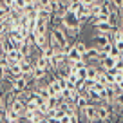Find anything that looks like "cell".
Returning <instances> with one entry per match:
<instances>
[{"label": "cell", "mask_w": 123, "mask_h": 123, "mask_svg": "<svg viewBox=\"0 0 123 123\" xmlns=\"http://www.w3.org/2000/svg\"><path fill=\"white\" fill-rule=\"evenodd\" d=\"M13 49H15V45H13L11 38H9V36L6 35L4 38L0 40V51H2V53H6V54H7L9 51H13Z\"/></svg>", "instance_id": "cell-1"}, {"label": "cell", "mask_w": 123, "mask_h": 123, "mask_svg": "<svg viewBox=\"0 0 123 123\" xmlns=\"http://www.w3.org/2000/svg\"><path fill=\"white\" fill-rule=\"evenodd\" d=\"M81 58H83V54L78 53V49H76L74 45L71 47L69 53H67V62H78V60H81Z\"/></svg>", "instance_id": "cell-2"}, {"label": "cell", "mask_w": 123, "mask_h": 123, "mask_svg": "<svg viewBox=\"0 0 123 123\" xmlns=\"http://www.w3.org/2000/svg\"><path fill=\"white\" fill-rule=\"evenodd\" d=\"M11 109H13V111H16V112H18V114H20V118H22V116L25 114V103H24V101H20L18 98H16V100L13 101Z\"/></svg>", "instance_id": "cell-3"}, {"label": "cell", "mask_w": 123, "mask_h": 123, "mask_svg": "<svg viewBox=\"0 0 123 123\" xmlns=\"http://www.w3.org/2000/svg\"><path fill=\"white\" fill-rule=\"evenodd\" d=\"M98 73H100V67H98V65L87 63V78H91V80H96Z\"/></svg>", "instance_id": "cell-4"}, {"label": "cell", "mask_w": 123, "mask_h": 123, "mask_svg": "<svg viewBox=\"0 0 123 123\" xmlns=\"http://www.w3.org/2000/svg\"><path fill=\"white\" fill-rule=\"evenodd\" d=\"M74 47H76L78 53L83 54V56H85V53H87V49H89V45H87L85 42H81V40H80V42H74Z\"/></svg>", "instance_id": "cell-5"}, {"label": "cell", "mask_w": 123, "mask_h": 123, "mask_svg": "<svg viewBox=\"0 0 123 123\" xmlns=\"http://www.w3.org/2000/svg\"><path fill=\"white\" fill-rule=\"evenodd\" d=\"M9 13H11V9H9L7 6L0 4V20H6V18L9 16Z\"/></svg>", "instance_id": "cell-6"}, {"label": "cell", "mask_w": 123, "mask_h": 123, "mask_svg": "<svg viewBox=\"0 0 123 123\" xmlns=\"http://www.w3.org/2000/svg\"><path fill=\"white\" fill-rule=\"evenodd\" d=\"M76 76L80 78V80H87V67H81V69L76 71Z\"/></svg>", "instance_id": "cell-7"}, {"label": "cell", "mask_w": 123, "mask_h": 123, "mask_svg": "<svg viewBox=\"0 0 123 123\" xmlns=\"http://www.w3.org/2000/svg\"><path fill=\"white\" fill-rule=\"evenodd\" d=\"M56 111H58L56 107H51V109H47V112H45V118H47V119H51V118H56Z\"/></svg>", "instance_id": "cell-8"}, {"label": "cell", "mask_w": 123, "mask_h": 123, "mask_svg": "<svg viewBox=\"0 0 123 123\" xmlns=\"http://www.w3.org/2000/svg\"><path fill=\"white\" fill-rule=\"evenodd\" d=\"M58 119H60V123H71V116L67 114V112L62 116V118H58Z\"/></svg>", "instance_id": "cell-9"}, {"label": "cell", "mask_w": 123, "mask_h": 123, "mask_svg": "<svg viewBox=\"0 0 123 123\" xmlns=\"http://www.w3.org/2000/svg\"><path fill=\"white\" fill-rule=\"evenodd\" d=\"M2 4L7 6L9 9H13V7H15V0H2Z\"/></svg>", "instance_id": "cell-10"}, {"label": "cell", "mask_w": 123, "mask_h": 123, "mask_svg": "<svg viewBox=\"0 0 123 123\" xmlns=\"http://www.w3.org/2000/svg\"><path fill=\"white\" fill-rule=\"evenodd\" d=\"M114 45H116V47H118V49L123 53V40H116V42H114Z\"/></svg>", "instance_id": "cell-11"}, {"label": "cell", "mask_w": 123, "mask_h": 123, "mask_svg": "<svg viewBox=\"0 0 123 123\" xmlns=\"http://www.w3.org/2000/svg\"><path fill=\"white\" fill-rule=\"evenodd\" d=\"M0 31L6 33V20H0Z\"/></svg>", "instance_id": "cell-12"}, {"label": "cell", "mask_w": 123, "mask_h": 123, "mask_svg": "<svg viewBox=\"0 0 123 123\" xmlns=\"http://www.w3.org/2000/svg\"><path fill=\"white\" fill-rule=\"evenodd\" d=\"M119 27H121V29H123V20H121V25H119Z\"/></svg>", "instance_id": "cell-13"}, {"label": "cell", "mask_w": 123, "mask_h": 123, "mask_svg": "<svg viewBox=\"0 0 123 123\" xmlns=\"http://www.w3.org/2000/svg\"><path fill=\"white\" fill-rule=\"evenodd\" d=\"M121 60H123V53H121Z\"/></svg>", "instance_id": "cell-14"}]
</instances>
